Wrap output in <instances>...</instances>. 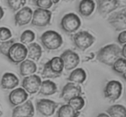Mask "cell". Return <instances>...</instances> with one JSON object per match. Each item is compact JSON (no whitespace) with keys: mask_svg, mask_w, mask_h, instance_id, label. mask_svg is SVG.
Segmentation results:
<instances>
[{"mask_svg":"<svg viewBox=\"0 0 126 117\" xmlns=\"http://www.w3.org/2000/svg\"><path fill=\"white\" fill-rule=\"evenodd\" d=\"M121 55V49L116 44H112L101 48L97 53V59L104 65L112 66Z\"/></svg>","mask_w":126,"mask_h":117,"instance_id":"6da1fadb","label":"cell"},{"mask_svg":"<svg viewBox=\"0 0 126 117\" xmlns=\"http://www.w3.org/2000/svg\"><path fill=\"white\" fill-rule=\"evenodd\" d=\"M64 66L60 57L55 56L45 63L41 75L43 78H55L62 74Z\"/></svg>","mask_w":126,"mask_h":117,"instance_id":"7a4b0ae2","label":"cell"},{"mask_svg":"<svg viewBox=\"0 0 126 117\" xmlns=\"http://www.w3.org/2000/svg\"><path fill=\"white\" fill-rule=\"evenodd\" d=\"M40 39L43 45L50 50L59 49L63 44L62 37L55 31L49 30L44 32Z\"/></svg>","mask_w":126,"mask_h":117,"instance_id":"3957f363","label":"cell"},{"mask_svg":"<svg viewBox=\"0 0 126 117\" xmlns=\"http://www.w3.org/2000/svg\"><path fill=\"white\" fill-rule=\"evenodd\" d=\"M27 53V47L23 44L14 43L9 50L7 57L11 62L18 64L25 60Z\"/></svg>","mask_w":126,"mask_h":117,"instance_id":"277c9868","label":"cell"},{"mask_svg":"<svg viewBox=\"0 0 126 117\" xmlns=\"http://www.w3.org/2000/svg\"><path fill=\"white\" fill-rule=\"evenodd\" d=\"M81 22L79 17L74 13L65 15L62 18L60 26L66 33H72L77 31L81 26Z\"/></svg>","mask_w":126,"mask_h":117,"instance_id":"5b68a950","label":"cell"},{"mask_svg":"<svg viewBox=\"0 0 126 117\" xmlns=\"http://www.w3.org/2000/svg\"><path fill=\"white\" fill-rule=\"evenodd\" d=\"M75 45L81 51H85L89 48L95 41V38L89 32L80 31L73 36Z\"/></svg>","mask_w":126,"mask_h":117,"instance_id":"8992f818","label":"cell"},{"mask_svg":"<svg viewBox=\"0 0 126 117\" xmlns=\"http://www.w3.org/2000/svg\"><path fill=\"white\" fill-rule=\"evenodd\" d=\"M51 17L52 12L50 11L38 8L33 13L32 24L36 26H46L50 23Z\"/></svg>","mask_w":126,"mask_h":117,"instance_id":"52a82bcc","label":"cell"},{"mask_svg":"<svg viewBox=\"0 0 126 117\" xmlns=\"http://www.w3.org/2000/svg\"><path fill=\"white\" fill-rule=\"evenodd\" d=\"M122 91L123 86L119 81L111 80L107 83L104 88L105 97L110 101L114 102L120 98Z\"/></svg>","mask_w":126,"mask_h":117,"instance_id":"ba28073f","label":"cell"},{"mask_svg":"<svg viewBox=\"0 0 126 117\" xmlns=\"http://www.w3.org/2000/svg\"><path fill=\"white\" fill-rule=\"evenodd\" d=\"M126 9L124 8L121 11L114 12L108 18V21L109 23L117 31H125L126 29Z\"/></svg>","mask_w":126,"mask_h":117,"instance_id":"9c48e42d","label":"cell"},{"mask_svg":"<svg viewBox=\"0 0 126 117\" xmlns=\"http://www.w3.org/2000/svg\"><path fill=\"white\" fill-rule=\"evenodd\" d=\"M41 78L37 75H30L23 78L22 83L23 89L30 94H35L39 91L41 84Z\"/></svg>","mask_w":126,"mask_h":117,"instance_id":"30bf717a","label":"cell"},{"mask_svg":"<svg viewBox=\"0 0 126 117\" xmlns=\"http://www.w3.org/2000/svg\"><path fill=\"white\" fill-rule=\"evenodd\" d=\"M59 104L50 99H41L36 103V109L41 114L45 117H50L55 112Z\"/></svg>","mask_w":126,"mask_h":117,"instance_id":"8fae6325","label":"cell"},{"mask_svg":"<svg viewBox=\"0 0 126 117\" xmlns=\"http://www.w3.org/2000/svg\"><path fill=\"white\" fill-rule=\"evenodd\" d=\"M63 63L64 68L70 71L76 68L80 61L79 56L76 53L71 50H66L60 55Z\"/></svg>","mask_w":126,"mask_h":117,"instance_id":"7c38bea8","label":"cell"},{"mask_svg":"<svg viewBox=\"0 0 126 117\" xmlns=\"http://www.w3.org/2000/svg\"><path fill=\"white\" fill-rule=\"evenodd\" d=\"M82 94V89L81 86L73 82L67 83L62 91L60 97L66 102L75 97L80 96Z\"/></svg>","mask_w":126,"mask_h":117,"instance_id":"4fadbf2b","label":"cell"},{"mask_svg":"<svg viewBox=\"0 0 126 117\" xmlns=\"http://www.w3.org/2000/svg\"><path fill=\"white\" fill-rule=\"evenodd\" d=\"M34 109L30 100H28L20 105H18L12 110V117H33Z\"/></svg>","mask_w":126,"mask_h":117,"instance_id":"5bb4252c","label":"cell"},{"mask_svg":"<svg viewBox=\"0 0 126 117\" xmlns=\"http://www.w3.org/2000/svg\"><path fill=\"white\" fill-rule=\"evenodd\" d=\"M33 16V11L29 7H23L18 10L15 15L14 20L16 25L24 26L31 22Z\"/></svg>","mask_w":126,"mask_h":117,"instance_id":"9a60e30c","label":"cell"},{"mask_svg":"<svg viewBox=\"0 0 126 117\" xmlns=\"http://www.w3.org/2000/svg\"><path fill=\"white\" fill-rule=\"evenodd\" d=\"M28 93L22 88H18L12 90L9 95V101L13 106H16L27 100Z\"/></svg>","mask_w":126,"mask_h":117,"instance_id":"2e32d148","label":"cell"},{"mask_svg":"<svg viewBox=\"0 0 126 117\" xmlns=\"http://www.w3.org/2000/svg\"><path fill=\"white\" fill-rule=\"evenodd\" d=\"M98 11L101 14H108L118 8V0H97Z\"/></svg>","mask_w":126,"mask_h":117,"instance_id":"e0dca14e","label":"cell"},{"mask_svg":"<svg viewBox=\"0 0 126 117\" xmlns=\"http://www.w3.org/2000/svg\"><path fill=\"white\" fill-rule=\"evenodd\" d=\"M19 83V80L17 76L11 72H6L2 76L1 80V86L5 90L14 89Z\"/></svg>","mask_w":126,"mask_h":117,"instance_id":"ac0fdd59","label":"cell"},{"mask_svg":"<svg viewBox=\"0 0 126 117\" xmlns=\"http://www.w3.org/2000/svg\"><path fill=\"white\" fill-rule=\"evenodd\" d=\"M36 71V65L32 60H25L20 65V74L22 76H30L35 73Z\"/></svg>","mask_w":126,"mask_h":117,"instance_id":"d6986e66","label":"cell"},{"mask_svg":"<svg viewBox=\"0 0 126 117\" xmlns=\"http://www.w3.org/2000/svg\"><path fill=\"white\" fill-rule=\"evenodd\" d=\"M95 4L93 0H81L79 4V12L84 17H89L94 11Z\"/></svg>","mask_w":126,"mask_h":117,"instance_id":"ffe728a7","label":"cell"},{"mask_svg":"<svg viewBox=\"0 0 126 117\" xmlns=\"http://www.w3.org/2000/svg\"><path fill=\"white\" fill-rule=\"evenodd\" d=\"M57 91V85L52 81L47 80L41 82L39 88L40 94L45 96H50L55 94Z\"/></svg>","mask_w":126,"mask_h":117,"instance_id":"44dd1931","label":"cell"},{"mask_svg":"<svg viewBox=\"0 0 126 117\" xmlns=\"http://www.w3.org/2000/svg\"><path fill=\"white\" fill-rule=\"evenodd\" d=\"M27 55L29 58L33 61H38L42 55V48L39 44L33 42L28 45Z\"/></svg>","mask_w":126,"mask_h":117,"instance_id":"7402d4cb","label":"cell"},{"mask_svg":"<svg viewBox=\"0 0 126 117\" xmlns=\"http://www.w3.org/2000/svg\"><path fill=\"white\" fill-rule=\"evenodd\" d=\"M86 73L83 69L77 68L72 71L68 80L73 83L78 84L83 83L86 80Z\"/></svg>","mask_w":126,"mask_h":117,"instance_id":"603a6c76","label":"cell"},{"mask_svg":"<svg viewBox=\"0 0 126 117\" xmlns=\"http://www.w3.org/2000/svg\"><path fill=\"white\" fill-rule=\"evenodd\" d=\"M80 112L75 110L68 104L62 105L57 112L58 117H78Z\"/></svg>","mask_w":126,"mask_h":117,"instance_id":"cb8c5ba5","label":"cell"},{"mask_svg":"<svg viewBox=\"0 0 126 117\" xmlns=\"http://www.w3.org/2000/svg\"><path fill=\"white\" fill-rule=\"evenodd\" d=\"M106 112L110 117H126L125 107L119 104L110 107Z\"/></svg>","mask_w":126,"mask_h":117,"instance_id":"d4e9b609","label":"cell"},{"mask_svg":"<svg viewBox=\"0 0 126 117\" xmlns=\"http://www.w3.org/2000/svg\"><path fill=\"white\" fill-rule=\"evenodd\" d=\"M113 69L117 73L119 74H123L124 78H126V58H118L112 66Z\"/></svg>","mask_w":126,"mask_h":117,"instance_id":"484cf974","label":"cell"},{"mask_svg":"<svg viewBox=\"0 0 126 117\" xmlns=\"http://www.w3.org/2000/svg\"><path fill=\"white\" fill-rule=\"evenodd\" d=\"M68 104L75 110L79 111L84 107L85 101L84 99L80 96L75 97V98L70 99L68 101Z\"/></svg>","mask_w":126,"mask_h":117,"instance_id":"4316f807","label":"cell"},{"mask_svg":"<svg viewBox=\"0 0 126 117\" xmlns=\"http://www.w3.org/2000/svg\"><path fill=\"white\" fill-rule=\"evenodd\" d=\"M35 38L34 32L31 30H25L20 36V41L22 44H28L32 42Z\"/></svg>","mask_w":126,"mask_h":117,"instance_id":"83f0119b","label":"cell"},{"mask_svg":"<svg viewBox=\"0 0 126 117\" xmlns=\"http://www.w3.org/2000/svg\"><path fill=\"white\" fill-rule=\"evenodd\" d=\"M7 4L12 11H18L26 4V0H6Z\"/></svg>","mask_w":126,"mask_h":117,"instance_id":"f1b7e54d","label":"cell"},{"mask_svg":"<svg viewBox=\"0 0 126 117\" xmlns=\"http://www.w3.org/2000/svg\"><path fill=\"white\" fill-rule=\"evenodd\" d=\"M14 42L15 40L12 39H10V40H6V41H3L2 43H1V44H0V52H1V53L7 56L9 50L10 49L11 47L14 44Z\"/></svg>","mask_w":126,"mask_h":117,"instance_id":"f546056e","label":"cell"},{"mask_svg":"<svg viewBox=\"0 0 126 117\" xmlns=\"http://www.w3.org/2000/svg\"><path fill=\"white\" fill-rule=\"evenodd\" d=\"M12 37V33L9 29L6 27L0 28V40L6 41Z\"/></svg>","mask_w":126,"mask_h":117,"instance_id":"4dcf8cb0","label":"cell"},{"mask_svg":"<svg viewBox=\"0 0 126 117\" xmlns=\"http://www.w3.org/2000/svg\"><path fill=\"white\" fill-rule=\"evenodd\" d=\"M36 5L39 8L48 10L52 6L53 3L51 0H37L36 1Z\"/></svg>","mask_w":126,"mask_h":117,"instance_id":"1f68e13d","label":"cell"},{"mask_svg":"<svg viewBox=\"0 0 126 117\" xmlns=\"http://www.w3.org/2000/svg\"><path fill=\"white\" fill-rule=\"evenodd\" d=\"M118 41L121 44H125L126 42V31H123L120 34H119L118 37Z\"/></svg>","mask_w":126,"mask_h":117,"instance_id":"d6a6232c","label":"cell"},{"mask_svg":"<svg viewBox=\"0 0 126 117\" xmlns=\"http://www.w3.org/2000/svg\"><path fill=\"white\" fill-rule=\"evenodd\" d=\"M126 44H124L123 48L121 49V55L123 56V58H126Z\"/></svg>","mask_w":126,"mask_h":117,"instance_id":"836d02e7","label":"cell"},{"mask_svg":"<svg viewBox=\"0 0 126 117\" xmlns=\"http://www.w3.org/2000/svg\"><path fill=\"white\" fill-rule=\"evenodd\" d=\"M4 14V12L3 9L1 7H0V20L3 17Z\"/></svg>","mask_w":126,"mask_h":117,"instance_id":"e575fe53","label":"cell"},{"mask_svg":"<svg viewBox=\"0 0 126 117\" xmlns=\"http://www.w3.org/2000/svg\"><path fill=\"white\" fill-rule=\"evenodd\" d=\"M97 117H110V116L107 115V114H105V113H101V114H98V115Z\"/></svg>","mask_w":126,"mask_h":117,"instance_id":"d590c367","label":"cell"},{"mask_svg":"<svg viewBox=\"0 0 126 117\" xmlns=\"http://www.w3.org/2000/svg\"><path fill=\"white\" fill-rule=\"evenodd\" d=\"M51 1L53 4H57L60 1V0H51Z\"/></svg>","mask_w":126,"mask_h":117,"instance_id":"8d00e7d4","label":"cell"},{"mask_svg":"<svg viewBox=\"0 0 126 117\" xmlns=\"http://www.w3.org/2000/svg\"><path fill=\"white\" fill-rule=\"evenodd\" d=\"M63 1H66V2H68V1H73V0H63Z\"/></svg>","mask_w":126,"mask_h":117,"instance_id":"74e56055","label":"cell"},{"mask_svg":"<svg viewBox=\"0 0 126 117\" xmlns=\"http://www.w3.org/2000/svg\"><path fill=\"white\" fill-rule=\"evenodd\" d=\"M2 115V112L1 111V110H0V116H1Z\"/></svg>","mask_w":126,"mask_h":117,"instance_id":"f35d334b","label":"cell"},{"mask_svg":"<svg viewBox=\"0 0 126 117\" xmlns=\"http://www.w3.org/2000/svg\"><path fill=\"white\" fill-rule=\"evenodd\" d=\"M33 1H37V0H33Z\"/></svg>","mask_w":126,"mask_h":117,"instance_id":"ab89813d","label":"cell"}]
</instances>
